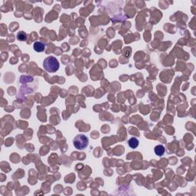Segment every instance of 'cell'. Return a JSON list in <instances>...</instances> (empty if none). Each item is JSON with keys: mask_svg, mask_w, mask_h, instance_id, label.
Wrapping results in <instances>:
<instances>
[{"mask_svg": "<svg viewBox=\"0 0 196 196\" xmlns=\"http://www.w3.org/2000/svg\"><path fill=\"white\" fill-rule=\"evenodd\" d=\"M60 67L59 61L56 58L53 56H49L44 59L43 61V68L47 72L54 73L58 71Z\"/></svg>", "mask_w": 196, "mask_h": 196, "instance_id": "cell-1", "label": "cell"}, {"mask_svg": "<svg viewBox=\"0 0 196 196\" xmlns=\"http://www.w3.org/2000/svg\"><path fill=\"white\" fill-rule=\"evenodd\" d=\"M73 144L75 147L78 150H84L88 146L89 140L84 134L77 135L73 140Z\"/></svg>", "mask_w": 196, "mask_h": 196, "instance_id": "cell-2", "label": "cell"}, {"mask_svg": "<svg viewBox=\"0 0 196 196\" xmlns=\"http://www.w3.org/2000/svg\"><path fill=\"white\" fill-rule=\"evenodd\" d=\"M33 48L35 52H44L45 49V44L41 42H35L33 44Z\"/></svg>", "mask_w": 196, "mask_h": 196, "instance_id": "cell-3", "label": "cell"}, {"mask_svg": "<svg viewBox=\"0 0 196 196\" xmlns=\"http://www.w3.org/2000/svg\"><path fill=\"white\" fill-rule=\"evenodd\" d=\"M155 153L158 156H162V155L165 153V151H166V149L165 147L162 146V145H158L156 146L155 147Z\"/></svg>", "mask_w": 196, "mask_h": 196, "instance_id": "cell-4", "label": "cell"}, {"mask_svg": "<svg viewBox=\"0 0 196 196\" xmlns=\"http://www.w3.org/2000/svg\"><path fill=\"white\" fill-rule=\"evenodd\" d=\"M128 145L129 146L132 148V149H136L137 148L138 146H139V140L135 137L130 138V140H128Z\"/></svg>", "mask_w": 196, "mask_h": 196, "instance_id": "cell-5", "label": "cell"}, {"mask_svg": "<svg viewBox=\"0 0 196 196\" xmlns=\"http://www.w3.org/2000/svg\"><path fill=\"white\" fill-rule=\"evenodd\" d=\"M17 39L21 42H25L27 40V34L24 32H19L17 34Z\"/></svg>", "mask_w": 196, "mask_h": 196, "instance_id": "cell-6", "label": "cell"}]
</instances>
